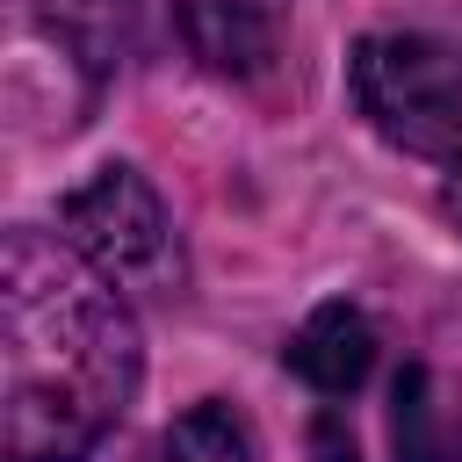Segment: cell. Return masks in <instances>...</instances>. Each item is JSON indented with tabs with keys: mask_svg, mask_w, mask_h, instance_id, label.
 <instances>
[{
	"mask_svg": "<svg viewBox=\"0 0 462 462\" xmlns=\"http://www.w3.org/2000/svg\"><path fill=\"white\" fill-rule=\"evenodd\" d=\"M144 339L65 231L14 224L0 245V448L7 462H79L130 411Z\"/></svg>",
	"mask_w": 462,
	"mask_h": 462,
	"instance_id": "cell-1",
	"label": "cell"
},
{
	"mask_svg": "<svg viewBox=\"0 0 462 462\" xmlns=\"http://www.w3.org/2000/svg\"><path fill=\"white\" fill-rule=\"evenodd\" d=\"M346 87L375 137H390L411 159L462 166V51H448L440 36L383 29L354 43Z\"/></svg>",
	"mask_w": 462,
	"mask_h": 462,
	"instance_id": "cell-2",
	"label": "cell"
},
{
	"mask_svg": "<svg viewBox=\"0 0 462 462\" xmlns=\"http://www.w3.org/2000/svg\"><path fill=\"white\" fill-rule=\"evenodd\" d=\"M58 231L116 282V289H173L180 282V238L159 202V188L137 166H94L65 202Z\"/></svg>",
	"mask_w": 462,
	"mask_h": 462,
	"instance_id": "cell-3",
	"label": "cell"
},
{
	"mask_svg": "<svg viewBox=\"0 0 462 462\" xmlns=\"http://www.w3.org/2000/svg\"><path fill=\"white\" fill-rule=\"evenodd\" d=\"M289 368H296L318 397H354V390L368 383V368H375V325H368V310H354V303H318V310L296 325V339H289Z\"/></svg>",
	"mask_w": 462,
	"mask_h": 462,
	"instance_id": "cell-4",
	"label": "cell"
},
{
	"mask_svg": "<svg viewBox=\"0 0 462 462\" xmlns=\"http://www.w3.org/2000/svg\"><path fill=\"white\" fill-rule=\"evenodd\" d=\"M180 36L209 72H231V79H253L274 58V22L253 0H188L180 7Z\"/></svg>",
	"mask_w": 462,
	"mask_h": 462,
	"instance_id": "cell-5",
	"label": "cell"
},
{
	"mask_svg": "<svg viewBox=\"0 0 462 462\" xmlns=\"http://www.w3.org/2000/svg\"><path fill=\"white\" fill-rule=\"evenodd\" d=\"M390 433H397V462H462V419L440 390L433 368H404L397 375V397H390Z\"/></svg>",
	"mask_w": 462,
	"mask_h": 462,
	"instance_id": "cell-6",
	"label": "cell"
},
{
	"mask_svg": "<svg viewBox=\"0 0 462 462\" xmlns=\"http://www.w3.org/2000/svg\"><path fill=\"white\" fill-rule=\"evenodd\" d=\"M159 462H253V440H245V426H238L231 404H188L166 426Z\"/></svg>",
	"mask_w": 462,
	"mask_h": 462,
	"instance_id": "cell-7",
	"label": "cell"
},
{
	"mask_svg": "<svg viewBox=\"0 0 462 462\" xmlns=\"http://www.w3.org/2000/svg\"><path fill=\"white\" fill-rule=\"evenodd\" d=\"M310 440H318V462H354V433L339 426V411H325Z\"/></svg>",
	"mask_w": 462,
	"mask_h": 462,
	"instance_id": "cell-8",
	"label": "cell"
},
{
	"mask_svg": "<svg viewBox=\"0 0 462 462\" xmlns=\"http://www.w3.org/2000/svg\"><path fill=\"white\" fill-rule=\"evenodd\" d=\"M448 217L462 224V166H448Z\"/></svg>",
	"mask_w": 462,
	"mask_h": 462,
	"instance_id": "cell-9",
	"label": "cell"
}]
</instances>
